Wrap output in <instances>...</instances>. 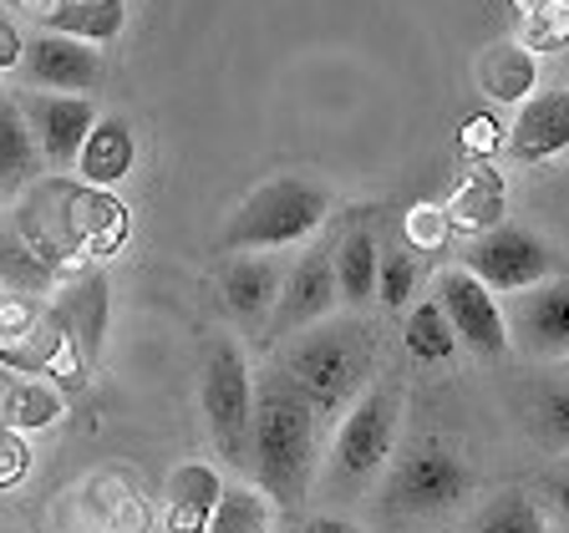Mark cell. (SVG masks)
Instances as JSON below:
<instances>
[{
	"label": "cell",
	"instance_id": "484cf974",
	"mask_svg": "<svg viewBox=\"0 0 569 533\" xmlns=\"http://www.w3.org/2000/svg\"><path fill=\"white\" fill-rule=\"evenodd\" d=\"M402 345L412 361H422V366H442V361H452V351H458V335H452L448 315H442L438 295L432 300H417L412 310H407V325H402Z\"/></svg>",
	"mask_w": 569,
	"mask_h": 533
},
{
	"label": "cell",
	"instance_id": "30bf717a",
	"mask_svg": "<svg viewBox=\"0 0 569 533\" xmlns=\"http://www.w3.org/2000/svg\"><path fill=\"white\" fill-rule=\"evenodd\" d=\"M438 305H442V315H448L452 335H458L473 355L498 361V355L509 351V320H503V305H498L493 290H488L483 280H473L462 264L438 274Z\"/></svg>",
	"mask_w": 569,
	"mask_h": 533
},
{
	"label": "cell",
	"instance_id": "9a60e30c",
	"mask_svg": "<svg viewBox=\"0 0 569 533\" xmlns=\"http://www.w3.org/2000/svg\"><path fill=\"white\" fill-rule=\"evenodd\" d=\"M503 148H509L513 163L529 168L569 153V87H549V92H533L529 102H519Z\"/></svg>",
	"mask_w": 569,
	"mask_h": 533
},
{
	"label": "cell",
	"instance_id": "e575fe53",
	"mask_svg": "<svg viewBox=\"0 0 569 533\" xmlns=\"http://www.w3.org/2000/svg\"><path fill=\"white\" fill-rule=\"evenodd\" d=\"M21 57H26V36L0 16V71H16L21 67Z\"/></svg>",
	"mask_w": 569,
	"mask_h": 533
},
{
	"label": "cell",
	"instance_id": "4dcf8cb0",
	"mask_svg": "<svg viewBox=\"0 0 569 533\" xmlns=\"http://www.w3.org/2000/svg\"><path fill=\"white\" fill-rule=\"evenodd\" d=\"M377 295L387 310H407V300L417 295V260L412 249H397V254H387L377 270Z\"/></svg>",
	"mask_w": 569,
	"mask_h": 533
},
{
	"label": "cell",
	"instance_id": "4fadbf2b",
	"mask_svg": "<svg viewBox=\"0 0 569 533\" xmlns=\"http://www.w3.org/2000/svg\"><path fill=\"white\" fill-rule=\"evenodd\" d=\"M21 112L36 132V148H41V158H47L51 168H77V153H82L87 132L102 118L87 97H71V92H26Z\"/></svg>",
	"mask_w": 569,
	"mask_h": 533
},
{
	"label": "cell",
	"instance_id": "1f68e13d",
	"mask_svg": "<svg viewBox=\"0 0 569 533\" xmlns=\"http://www.w3.org/2000/svg\"><path fill=\"white\" fill-rule=\"evenodd\" d=\"M402 234H407V249H442L452 234L448 209H442V203H417V209H407Z\"/></svg>",
	"mask_w": 569,
	"mask_h": 533
},
{
	"label": "cell",
	"instance_id": "d6986e66",
	"mask_svg": "<svg viewBox=\"0 0 569 533\" xmlns=\"http://www.w3.org/2000/svg\"><path fill=\"white\" fill-rule=\"evenodd\" d=\"M132 163H138L132 122L118 118V112L97 118V128L87 132L82 153H77V173H82V183H92V189H112V183H122V178L132 173Z\"/></svg>",
	"mask_w": 569,
	"mask_h": 533
},
{
	"label": "cell",
	"instance_id": "b9f144b4",
	"mask_svg": "<svg viewBox=\"0 0 569 533\" xmlns=\"http://www.w3.org/2000/svg\"><path fill=\"white\" fill-rule=\"evenodd\" d=\"M0 533H36V529H0Z\"/></svg>",
	"mask_w": 569,
	"mask_h": 533
},
{
	"label": "cell",
	"instance_id": "d590c367",
	"mask_svg": "<svg viewBox=\"0 0 569 533\" xmlns=\"http://www.w3.org/2000/svg\"><path fill=\"white\" fill-rule=\"evenodd\" d=\"M16 6H21V11H26V16H31V21H36V31H41V26H47L51 16H57L61 6H67V0H16Z\"/></svg>",
	"mask_w": 569,
	"mask_h": 533
},
{
	"label": "cell",
	"instance_id": "ac0fdd59",
	"mask_svg": "<svg viewBox=\"0 0 569 533\" xmlns=\"http://www.w3.org/2000/svg\"><path fill=\"white\" fill-rule=\"evenodd\" d=\"M448 224L462 229V234L473 239V234H488V229L503 224V209H509V183H503V173L488 163L468 168V173L452 183L448 193Z\"/></svg>",
	"mask_w": 569,
	"mask_h": 533
},
{
	"label": "cell",
	"instance_id": "cb8c5ba5",
	"mask_svg": "<svg viewBox=\"0 0 569 533\" xmlns=\"http://www.w3.org/2000/svg\"><path fill=\"white\" fill-rule=\"evenodd\" d=\"M122 26H128V6H122V0H67L41 31L102 47V41H118Z\"/></svg>",
	"mask_w": 569,
	"mask_h": 533
},
{
	"label": "cell",
	"instance_id": "2e32d148",
	"mask_svg": "<svg viewBox=\"0 0 569 533\" xmlns=\"http://www.w3.org/2000/svg\"><path fill=\"white\" fill-rule=\"evenodd\" d=\"M280 290H284V264L280 254H270V249H244V254H234L224 270V305L229 315L239 320V325H249V331H264L274 315V305H280Z\"/></svg>",
	"mask_w": 569,
	"mask_h": 533
},
{
	"label": "cell",
	"instance_id": "ba28073f",
	"mask_svg": "<svg viewBox=\"0 0 569 533\" xmlns=\"http://www.w3.org/2000/svg\"><path fill=\"white\" fill-rule=\"evenodd\" d=\"M462 270L473 274V280H483L493 295L498 290H503V295H519V290H533V284L555 280L559 260L539 234H529V229H519V224H498L462 244Z\"/></svg>",
	"mask_w": 569,
	"mask_h": 533
},
{
	"label": "cell",
	"instance_id": "5bb4252c",
	"mask_svg": "<svg viewBox=\"0 0 569 533\" xmlns=\"http://www.w3.org/2000/svg\"><path fill=\"white\" fill-rule=\"evenodd\" d=\"M26 82L36 92H71V97H87L82 87L97 82V47L87 41H71V36H51V31H36L26 36V57H21Z\"/></svg>",
	"mask_w": 569,
	"mask_h": 533
},
{
	"label": "cell",
	"instance_id": "8d00e7d4",
	"mask_svg": "<svg viewBox=\"0 0 569 533\" xmlns=\"http://www.w3.org/2000/svg\"><path fill=\"white\" fill-rule=\"evenodd\" d=\"M300 533H356L351 519H331V513H320V519H310Z\"/></svg>",
	"mask_w": 569,
	"mask_h": 533
},
{
	"label": "cell",
	"instance_id": "8fae6325",
	"mask_svg": "<svg viewBox=\"0 0 569 533\" xmlns=\"http://www.w3.org/2000/svg\"><path fill=\"white\" fill-rule=\"evenodd\" d=\"M107 310H112V295H107V274L97 264H77V270H61L57 295H51V320L61 325L67 345L77 351L82 371L97 366L107 341Z\"/></svg>",
	"mask_w": 569,
	"mask_h": 533
},
{
	"label": "cell",
	"instance_id": "60d3db41",
	"mask_svg": "<svg viewBox=\"0 0 569 533\" xmlns=\"http://www.w3.org/2000/svg\"><path fill=\"white\" fill-rule=\"evenodd\" d=\"M555 366H559V371H565V376H569V355H565V361H555Z\"/></svg>",
	"mask_w": 569,
	"mask_h": 533
},
{
	"label": "cell",
	"instance_id": "d6a6232c",
	"mask_svg": "<svg viewBox=\"0 0 569 533\" xmlns=\"http://www.w3.org/2000/svg\"><path fill=\"white\" fill-rule=\"evenodd\" d=\"M26 467H31V447H26V438L11 432V426H0V487H16L26 477Z\"/></svg>",
	"mask_w": 569,
	"mask_h": 533
},
{
	"label": "cell",
	"instance_id": "83f0119b",
	"mask_svg": "<svg viewBox=\"0 0 569 533\" xmlns=\"http://www.w3.org/2000/svg\"><path fill=\"white\" fill-rule=\"evenodd\" d=\"M209 533H270V509L260 487H224Z\"/></svg>",
	"mask_w": 569,
	"mask_h": 533
},
{
	"label": "cell",
	"instance_id": "ab89813d",
	"mask_svg": "<svg viewBox=\"0 0 569 533\" xmlns=\"http://www.w3.org/2000/svg\"><path fill=\"white\" fill-rule=\"evenodd\" d=\"M513 6H519V11L529 16V11H539V6H545V0H513Z\"/></svg>",
	"mask_w": 569,
	"mask_h": 533
},
{
	"label": "cell",
	"instance_id": "836d02e7",
	"mask_svg": "<svg viewBox=\"0 0 569 533\" xmlns=\"http://www.w3.org/2000/svg\"><path fill=\"white\" fill-rule=\"evenodd\" d=\"M498 142H503V132H498L493 118H468V122H462V153H468V158L488 163V153H493Z\"/></svg>",
	"mask_w": 569,
	"mask_h": 533
},
{
	"label": "cell",
	"instance_id": "f35d334b",
	"mask_svg": "<svg viewBox=\"0 0 569 533\" xmlns=\"http://www.w3.org/2000/svg\"><path fill=\"white\" fill-rule=\"evenodd\" d=\"M11 381H16L11 371H0V412H6V396H11Z\"/></svg>",
	"mask_w": 569,
	"mask_h": 533
},
{
	"label": "cell",
	"instance_id": "603a6c76",
	"mask_svg": "<svg viewBox=\"0 0 569 533\" xmlns=\"http://www.w3.org/2000/svg\"><path fill=\"white\" fill-rule=\"evenodd\" d=\"M377 270H381V244L371 224H351L336 244V284H341V300L351 310H361L377 295Z\"/></svg>",
	"mask_w": 569,
	"mask_h": 533
},
{
	"label": "cell",
	"instance_id": "74e56055",
	"mask_svg": "<svg viewBox=\"0 0 569 533\" xmlns=\"http://www.w3.org/2000/svg\"><path fill=\"white\" fill-rule=\"evenodd\" d=\"M555 503H559V513H565V519H569V477L555 487Z\"/></svg>",
	"mask_w": 569,
	"mask_h": 533
},
{
	"label": "cell",
	"instance_id": "7c38bea8",
	"mask_svg": "<svg viewBox=\"0 0 569 533\" xmlns=\"http://www.w3.org/2000/svg\"><path fill=\"white\" fill-rule=\"evenodd\" d=\"M509 320V345L539 361H565L569 355V280H545L533 290H519L503 310Z\"/></svg>",
	"mask_w": 569,
	"mask_h": 533
},
{
	"label": "cell",
	"instance_id": "6da1fadb",
	"mask_svg": "<svg viewBox=\"0 0 569 533\" xmlns=\"http://www.w3.org/2000/svg\"><path fill=\"white\" fill-rule=\"evenodd\" d=\"M254 477L280 513H300L320 473V416L290 381L274 371L254 386Z\"/></svg>",
	"mask_w": 569,
	"mask_h": 533
},
{
	"label": "cell",
	"instance_id": "4316f807",
	"mask_svg": "<svg viewBox=\"0 0 569 533\" xmlns=\"http://www.w3.org/2000/svg\"><path fill=\"white\" fill-rule=\"evenodd\" d=\"M468 533H549V519H545V509H539L529 493L509 487V493L488 497L483 509L473 513Z\"/></svg>",
	"mask_w": 569,
	"mask_h": 533
},
{
	"label": "cell",
	"instance_id": "3957f363",
	"mask_svg": "<svg viewBox=\"0 0 569 533\" xmlns=\"http://www.w3.org/2000/svg\"><path fill=\"white\" fill-rule=\"evenodd\" d=\"M331 219V193L326 183L306 173H280L264 178L254 193H244L224 224V249L244 254V249H290L300 239H310L320 224Z\"/></svg>",
	"mask_w": 569,
	"mask_h": 533
},
{
	"label": "cell",
	"instance_id": "44dd1931",
	"mask_svg": "<svg viewBox=\"0 0 569 533\" xmlns=\"http://www.w3.org/2000/svg\"><path fill=\"white\" fill-rule=\"evenodd\" d=\"M128 203L112 199V189H92V183H77V244H82V260H107L128 244Z\"/></svg>",
	"mask_w": 569,
	"mask_h": 533
},
{
	"label": "cell",
	"instance_id": "7a4b0ae2",
	"mask_svg": "<svg viewBox=\"0 0 569 533\" xmlns=\"http://www.w3.org/2000/svg\"><path fill=\"white\" fill-rule=\"evenodd\" d=\"M274 371L316 406V416H336L367 391L377 371V335L361 315H326L284 341Z\"/></svg>",
	"mask_w": 569,
	"mask_h": 533
},
{
	"label": "cell",
	"instance_id": "52a82bcc",
	"mask_svg": "<svg viewBox=\"0 0 569 533\" xmlns=\"http://www.w3.org/2000/svg\"><path fill=\"white\" fill-rule=\"evenodd\" d=\"M0 371H51L61 381H82V361L67 345L51 305L0 290Z\"/></svg>",
	"mask_w": 569,
	"mask_h": 533
},
{
	"label": "cell",
	"instance_id": "7402d4cb",
	"mask_svg": "<svg viewBox=\"0 0 569 533\" xmlns=\"http://www.w3.org/2000/svg\"><path fill=\"white\" fill-rule=\"evenodd\" d=\"M478 87L503 107L529 102L533 87H539V57L529 47H519V41H493L478 57Z\"/></svg>",
	"mask_w": 569,
	"mask_h": 533
},
{
	"label": "cell",
	"instance_id": "9c48e42d",
	"mask_svg": "<svg viewBox=\"0 0 569 533\" xmlns=\"http://www.w3.org/2000/svg\"><path fill=\"white\" fill-rule=\"evenodd\" d=\"M341 305V284H336V249L326 244H310L290 270H284V290H280V305H274L270 325L264 331L290 341V335L310 331L320 325L326 315H336Z\"/></svg>",
	"mask_w": 569,
	"mask_h": 533
},
{
	"label": "cell",
	"instance_id": "8992f818",
	"mask_svg": "<svg viewBox=\"0 0 569 533\" xmlns=\"http://www.w3.org/2000/svg\"><path fill=\"white\" fill-rule=\"evenodd\" d=\"M397 391L391 386H367L346 406L341 432L331 442V462H326V487L336 497H367V487L381 477V467L397 452Z\"/></svg>",
	"mask_w": 569,
	"mask_h": 533
},
{
	"label": "cell",
	"instance_id": "277c9868",
	"mask_svg": "<svg viewBox=\"0 0 569 533\" xmlns=\"http://www.w3.org/2000/svg\"><path fill=\"white\" fill-rule=\"evenodd\" d=\"M199 402L209 438L229 467L244 473L254 462V376L229 335H209L199 355Z\"/></svg>",
	"mask_w": 569,
	"mask_h": 533
},
{
	"label": "cell",
	"instance_id": "ffe728a7",
	"mask_svg": "<svg viewBox=\"0 0 569 533\" xmlns=\"http://www.w3.org/2000/svg\"><path fill=\"white\" fill-rule=\"evenodd\" d=\"M41 173V148L21 112V97L0 92V199H21Z\"/></svg>",
	"mask_w": 569,
	"mask_h": 533
},
{
	"label": "cell",
	"instance_id": "f1b7e54d",
	"mask_svg": "<svg viewBox=\"0 0 569 533\" xmlns=\"http://www.w3.org/2000/svg\"><path fill=\"white\" fill-rule=\"evenodd\" d=\"M529 422L549 447H569V381H545L529 391Z\"/></svg>",
	"mask_w": 569,
	"mask_h": 533
},
{
	"label": "cell",
	"instance_id": "e0dca14e",
	"mask_svg": "<svg viewBox=\"0 0 569 533\" xmlns=\"http://www.w3.org/2000/svg\"><path fill=\"white\" fill-rule=\"evenodd\" d=\"M224 497V477L213 473L209 462H183L163 483V519L168 533H209L213 513Z\"/></svg>",
	"mask_w": 569,
	"mask_h": 533
},
{
	"label": "cell",
	"instance_id": "f546056e",
	"mask_svg": "<svg viewBox=\"0 0 569 533\" xmlns=\"http://www.w3.org/2000/svg\"><path fill=\"white\" fill-rule=\"evenodd\" d=\"M519 47H529L533 57H539V51H559V47H569V0H545L539 11L523 16V26H519Z\"/></svg>",
	"mask_w": 569,
	"mask_h": 533
},
{
	"label": "cell",
	"instance_id": "5b68a950",
	"mask_svg": "<svg viewBox=\"0 0 569 533\" xmlns=\"http://www.w3.org/2000/svg\"><path fill=\"white\" fill-rule=\"evenodd\" d=\"M468 493H473V467L462 462V452L442 442H417L397 462H387L377 509L387 523H422L452 513Z\"/></svg>",
	"mask_w": 569,
	"mask_h": 533
},
{
	"label": "cell",
	"instance_id": "d4e9b609",
	"mask_svg": "<svg viewBox=\"0 0 569 533\" xmlns=\"http://www.w3.org/2000/svg\"><path fill=\"white\" fill-rule=\"evenodd\" d=\"M67 416V402H61V391L47 386L41 376H21L11 381V396H6V412H0V426H11V432H47Z\"/></svg>",
	"mask_w": 569,
	"mask_h": 533
}]
</instances>
